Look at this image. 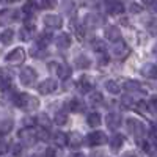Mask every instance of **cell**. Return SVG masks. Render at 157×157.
Masks as SVG:
<instances>
[{
	"mask_svg": "<svg viewBox=\"0 0 157 157\" xmlns=\"http://www.w3.org/2000/svg\"><path fill=\"white\" fill-rule=\"evenodd\" d=\"M86 121H88V126H91V127H98V126L102 123V121H101V115L96 113V112L90 113V115L86 116Z\"/></svg>",
	"mask_w": 157,
	"mask_h": 157,
	"instance_id": "24",
	"label": "cell"
},
{
	"mask_svg": "<svg viewBox=\"0 0 157 157\" xmlns=\"http://www.w3.org/2000/svg\"><path fill=\"white\" fill-rule=\"evenodd\" d=\"M13 126H14V123H13V120H10V118H6V120H3L2 123H0V134L5 135L8 132H11Z\"/></svg>",
	"mask_w": 157,
	"mask_h": 157,
	"instance_id": "29",
	"label": "cell"
},
{
	"mask_svg": "<svg viewBox=\"0 0 157 157\" xmlns=\"http://www.w3.org/2000/svg\"><path fill=\"white\" fill-rule=\"evenodd\" d=\"M13 104H14L16 107L25 110V112H32V110L38 109L39 101L36 98L27 94V93H16L14 94V102H13Z\"/></svg>",
	"mask_w": 157,
	"mask_h": 157,
	"instance_id": "1",
	"label": "cell"
},
{
	"mask_svg": "<svg viewBox=\"0 0 157 157\" xmlns=\"http://www.w3.org/2000/svg\"><path fill=\"white\" fill-rule=\"evenodd\" d=\"M127 129L130 130V134H134V137L137 140H140L141 137H145V132H146L143 123L135 120V118H129V120H127Z\"/></svg>",
	"mask_w": 157,
	"mask_h": 157,
	"instance_id": "3",
	"label": "cell"
},
{
	"mask_svg": "<svg viewBox=\"0 0 157 157\" xmlns=\"http://www.w3.org/2000/svg\"><path fill=\"white\" fill-rule=\"evenodd\" d=\"M19 78H21V83H22L24 86H32V85L36 82V78H38V72H36L33 68L27 66V68H24V69L21 71Z\"/></svg>",
	"mask_w": 157,
	"mask_h": 157,
	"instance_id": "2",
	"label": "cell"
},
{
	"mask_svg": "<svg viewBox=\"0 0 157 157\" xmlns=\"http://www.w3.org/2000/svg\"><path fill=\"white\" fill-rule=\"evenodd\" d=\"M130 11H132V13H140L141 8H140L137 3H132V5H130Z\"/></svg>",
	"mask_w": 157,
	"mask_h": 157,
	"instance_id": "46",
	"label": "cell"
},
{
	"mask_svg": "<svg viewBox=\"0 0 157 157\" xmlns=\"http://www.w3.org/2000/svg\"><path fill=\"white\" fill-rule=\"evenodd\" d=\"M52 41V35L49 33V32H44V33H41L38 36V39H36V44H39L41 47H46L49 43Z\"/></svg>",
	"mask_w": 157,
	"mask_h": 157,
	"instance_id": "30",
	"label": "cell"
},
{
	"mask_svg": "<svg viewBox=\"0 0 157 157\" xmlns=\"http://www.w3.org/2000/svg\"><path fill=\"white\" fill-rule=\"evenodd\" d=\"M55 44L58 49H68L71 46V36L68 33H60L55 38Z\"/></svg>",
	"mask_w": 157,
	"mask_h": 157,
	"instance_id": "15",
	"label": "cell"
},
{
	"mask_svg": "<svg viewBox=\"0 0 157 157\" xmlns=\"http://www.w3.org/2000/svg\"><path fill=\"white\" fill-rule=\"evenodd\" d=\"M22 11H24V14L30 19L35 13H36V3H35V2H27V3L22 6Z\"/></svg>",
	"mask_w": 157,
	"mask_h": 157,
	"instance_id": "25",
	"label": "cell"
},
{
	"mask_svg": "<svg viewBox=\"0 0 157 157\" xmlns=\"http://www.w3.org/2000/svg\"><path fill=\"white\" fill-rule=\"evenodd\" d=\"M152 52H154V54H155V55H157V46H155V47H154V49H152Z\"/></svg>",
	"mask_w": 157,
	"mask_h": 157,
	"instance_id": "52",
	"label": "cell"
},
{
	"mask_svg": "<svg viewBox=\"0 0 157 157\" xmlns=\"http://www.w3.org/2000/svg\"><path fill=\"white\" fill-rule=\"evenodd\" d=\"M3 3H11V2H14V0H2Z\"/></svg>",
	"mask_w": 157,
	"mask_h": 157,
	"instance_id": "51",
	"label": "cell"
},
{
	"mask_svg": "<svg viewBox=\"0 0 157 157\" xmlns=\"http://www.w3.org/2000/svg\"><path fill=\"white\" fill-rule=\"evenodd\" d=\"M10 85H11V75H10L6 71L0 69V91L8 90Z\"/></svg>",
	"mask_w": 157,
	"mask_h": 157,
	"instance_id": "19",
	"label": "cell"
},
{
	"mask_svg": "<svg viewBox=\"0 0 157 157\" xmlns=\"http://www.w3.org/2000/svg\"><path fill=\"white\" fill-rule=\"evenodd\" d=\"M46 154H55V151H54V149H47Z\"/></svg>",
	"mask_w": 157,
	"mask_h": 157,
	"instance_id": "50",
	"label": "cell"
},
{
	"mask_svg": "<svg viewBox=\"0 0 157 157\" xmlns=\"http://www.w3.org/2000/svg\"><path fill=\"white\" fill-rule=\"evenodd\" d=\"M36 123H38V124H41V126H43V127H46V129H47V127L50 126L49 116H47L46 113H41V115H39V116L36 118Z\"/></svg>",
	"mask_w": 157,
	"mask_h": 157,
	"instance_id": "38",
	"label": "cell"
},
{
	"mask_svg": "<svg viewBox=\"0 0 157 157\" xmlns=\"http://www.w3.org/2000/svg\"><path fill=\"white\" fill-rule=\"evenodd\" d=\"M102 101H104V98H102V94L101 93H91L90 94V102H91V105H99V104H102Z\"/></svg>",
	"mask_w": 157,
	"mask_h": 157,
	"instance_id": "37",
	"label": "cell"
},
{
	"mask_svg": "<svg viewBox=\"0 0 157 157\" xmlns=\"http://www.w3.org/2000/svg\"><path fill=\"white\" fill-rule=\"evenodd\" d=\"M91 49H93L94 52H99V54H104L105 49H107V46H105V43H104L102 39H93V41H91Z\"/></svg>",
	"mask_w": 157,
	"mask_h": 157,
	"instance_id": "26",
	"label": "cell"
},
{
	"mask_svg": "<svg viewBox=\"0 0 157 157\" xmlns=\"http://www.w3.org/2000/svg\"><path fill=\"white\" fill-rule=\"evenodd\" d=\"M54 121H55L58 126H64V124H66V121H68V115H66V112H57Z\"/></svg>",
	"mask_w": 157,
	"mask_h": 157,
	"instance_id": "33",
	"label": "cell"
},
{
	"mask_svg": "<svg viewBox=\"0 0 157 157\" xmlns=\"http://www.w3.org/2000/svg\"><path fill=\"white\" fill-rule=\"evenodd\" d=\"M33 32H35V24L33 22H27L19 30V38L22 39V41H29V39H32V36H33Z\"/></svg>",
	"mask_w": 157,
	"mask_h": 157,
	"instance_id": "11",
	"label": "cell"
},
{
	"mask_svg": "<svg viewBox=\"0 0 157 157\" xmlns=\"http://www.w3.org/2000/svg\"><path fill=\"white\" fill-rule=\"evenodd\" d=\"M141 74L148 78H154V77H157V66L152 63H146L145 66L141 68Z\"/></svg>",
	"mask_w": 157,
	"mask_h": 157,
	"instance_id": "17",
	"label": "cell"
},
{
	"mask_svg": "<svg viewBox=\"0 0 157 157\" xmlns=\"http://www.w3.org/2000/svg\"><path fill=\"white\" fill-rule=\"evenodd\" d=\"M43 22H44V25H46L47 29H60L61 25H63L61 17L57 16V14H47V16H44Z\"/></svg>",
	"mask_w": 157,
	"mask_h": 157,
	"instance_id": "9",
	"label": "cell"
},
{
	"mask_svg": "<svg viewBox=\"0 0 157 157\" xmlns=\"http://www.w3.org/2000/svg\"><path fill=\"white\" fill-rule=\"evenodd\" d=\"M105 90L110 94H118L120 93V85H118L115 80H107L105 82Z\"/></svg>",
	"mask_w": 157,
	"mask_h": 157,
	"instance_id": "32",
	"label": "cell"
},
{
	"mask_svg": "<svg viewBox=\"0 0 157 157\" xmlns=\"http://www.w3.org/2000/svg\"><path fill=\"white\" fill-rule=\"evenodd\" d=\"M91 88H93V83L90 82L88 77H82L80 80L77 82V90L80 91V93H90Z\"/></svg>",
	"mask_w": 157,
	"mask_h": 157,
	"instance_id": "18",
	"label": "cell"
},
{
	"mask_svg": "<svg viewBox=\"0 0 157 157\" xmlns=\"http://www.w3.org/2000/svg\"><path fill=\"white\" fill-rule=\"evenodd\" d=\"M82 135L80 134H77V132H72L69 137H68V143H69V146L72 148H78V146H82Z\"/></svg>",
	"mask_w": 157,
	"mask_h": 157,
	"instance_id": "23",
	"label": "cell"
},
{
	"mask_svg": "<svg viewBox=\"0 0 157 157\" xmlns=\"http://www.w3.org/2000/svg\"><path fill=\"white\" fill-rule=\"evenodd\" d=\"M21 152H22V146L17 143V145H14V148H13V154L17 155V154H21Z\"/></svg>",
	"mask_w": 157,
	"mask_h": 157,
	"instance_id": "44",
	"label": "cell"
},
{
	"mask_svg": "<svg viewBox=\"0 0 157 157\" xmlns=\"http://www.w3.org/2000/svg\"><path fill=\"white\" fill-rule=\"evenodd\" d=\"M123 145H124V137H123V135L116 134V135H113V137L110 138V149H112L113 152H118V151L123 148Z\"/></svg>",
	"mask_w": 157,
	"mask_h": 157,
	"instance_id": "16",
	"label": "cell"
},
{
	"mask_svg": "<svg viewBox=\"0 0 157 157\" xmlns=\"http://www.w3.org/2000/svg\"><path fill=\"white\" fill-rule=\"evenodd\" d=\"M154 0H143V3H146V5H149V3H152Z\"/></svg>",
	"mask_w": 157,
	"mask_h": 157,
	"instance_id": "49",
	"label": "cell"
},
{
	"mask_svg": "<svg viewBox=\"0 0 157 157\" xmlns=\"http://www.w3.org/2000/svg\"><path fill=\"white\" fill-rule=\"evenodd\" d=\"M13 38H14V30H11V29H6L2 36H0V41H2L3 44H10L13 41Z\"/></svg>",
	"mask_w": 157,
	"mask_h": 157,
	"instance_id": "31",
	"label": "cell"
},
{
	"mask_svg": "<svg viewBox=\"0 0 157 157\" xmlns=\"http://www.w3.org/2000/svg\"><path fill=\"white\" fill-rule=\"evenodd\" d=\"M105 123H107V127L109 129H112V130L118 129V127L121 126V115L120 113H109Z\"/></svg>",
	"mask_w": 157,
	"mask_h": 157,
	"instance_id": "12",
	"label": "cell"
},
{
	"mask_svg": "<svg viewBox=\"0 0 157 157\" xmlns=\"http://www.w3.org/2000/svg\"><path fill=\"white\" fill-rule=\"evenodd\" d=\"M151 107H152V110L157 113V98H154V99H152V102H151Z\"/></svg>",
	"mask_w": 157,
	"mask_h": 157,
	"instance_id": "48",
	"label": "cell"
},
{
	"mask_svg": "<svg viewBox=\"0 0 157 157\" xmlns=\"http://www.w3.org/2000/svg\"><path fill=\"white\" fill-rule=\"evenodd\" d=\"M68 109L71 112H82L83 110V102L80 99H71L68 102Z\"/></svg>",
	"mask_w": 157,
	"mask_h": 157,
	"instance_id": "28",
	"label": "cell"
},
{
	"mask_svg": "<svg viewBox=\"0 0 157 157\" xmlns=\"http://www.w3.org/2000/svg\"><path fill=\"white\" fill-rule=\"evenodd\" d=\"M38 138L39 140H47L49 138V134H47V130H44V127L38 132Z\"/></svg>",
	"mask_w": 157,
	"mask_h": 157,
	"instance_id": "42",
	"label": "cell"
},
{
	"mask_svg": "<svg viewBox=\"0 0 157 157\" xmlns=\"http://www.w3.org/2000/svg\"><path fill=\"white\" fill-rule=\"evenodd\" d=\"M149 10H151L152 13H157V2H152V3H149Z\"/></svg>",
	"mask_w": 157,
	"mask_h": 157,
	"instance_id": "47",
	"label": "cell"
},
{
	"mask_svg": "<svg viewBox=\"0 0 157 157\" xmlns=\"http://www.w3.org/2000/svg\"><path fill=\"white\" fill-rule=\"evenodd\" d=\"M54 143L57 146H60V148L66 146L68 145V135L63 134V132H55L54 134Z\"/></svg>",
	"mask_w": 157,
	"mask_h": 157,
	"instance_id": "22",
	"label": "cell"
},
{
	"mask_svg": "<svg viewBox=\"0 0 157 157\" xmlns=\"http://www.w3.org/2000/svg\"><path fill=\"white\" fill-rule=\"evenodd\" d=\"M10 151V143L3 138H0V155L2 154H6Z\"/></svg>",
	"mask_w": 157,
	"mask_h": 157,
	"instance_id": "40",
	"label": "cell"
},
{
	"mask_svg": "<svg viewBox=\"0 0 157 157\" xmlns=\"http://www.w3.org/2000/svg\"><path fill=\"white\" fill-rule=\"evenodd\" d=\"M55 71H57V75L61 78V80H66V78L71 77V68L68 66V64L64 63H60V64H55Z\"/></svg>",
	"mask_w": 157,
	"mask_h": 157,
	"instance_id": "13",
	"label": "cell"
},
{
	"mask_svg": "<svg viewBox=\"0 0 157 157\" xmlns=\"http://www.w3.org/2000/svg\"><path fill=\"white\" fill-rule=\"evenodd\" d=\"M24 58H25V52H24V49L17 47V49H13L10 54L5 57V61L10 63V64H21V63L24 61Z\"/></svg>",
	"mask_w": 157,
	"mask_h": 157,
	"instance_id": "6",
	"label": "cell"
},
{
	"mask_svg": "<svg viewBox=\"0 0 157 157\" xmlns=\"http://www.w3.org/2000/svg\"><path fill=\"white\" fill-rule=\"evenodd\" d=\"M124 88L127 90V91H140L141 90V86H140V83L137 82V80H127L126 83H124Z\"/></svg>",
	"mask_w": 157,
	"mask_h": 157,
	"instance_id": "35",
	"label": "cell"
},
{
	"mask_svg": "<svg viewBox=\"0 0 157 157\" xmlns=\"http://www.w3.org/2000/svg\"><path fill=\"white\" fill-rule=\"evenodd\" d=\"M35 123H36L35 118H25V121H24V124H25V126H33Z\"/></svg>",
	"mask_w": 157,
	"mask_h": 157,
	"instance_id": "45",
	"label": "cell"
},
{
	"mask_svg": "<svg viewBox=\"0 0 157 157\" xmlns=\"http://www.w3.org/2000/svg\"><path fill=\"white\" fill-rule=\"evenodd\" d=\"M105 8H107V13H110V14H120V13L124 11V6L121 5V2H115V0L109 2Z\"/></svg>",
	"mask_w": 157,
	"mask_h": 157,
	"instance_id": "20",
	"label": "cell"
},
{
	"mask_svg": "<svg viewBox=\"0 0 157 157\" xmlns=\"http://www.w3.org/2000/svg\"><path fill=\"white\" fill-rule=\"evenodd\" d=\"M75 66L78 69H88L91 66V60L86 55H78L75 57Z\"/></svg>",
	"mask_w": 157,
	"mask_h": 157,
	"instance_id": "21",
	"label": "cell"
},
{
	"mask_svg": "<svg viewBox=\"0 0 157 157\" xmlns=\"http://www.w3.org/2000/svg\"><path fill=\"white\" fill-rule=\"evenodd\" d=\"M83 24L86 25L88 29H98L102 25V17L98 16V14H93V13H90L83 17Z\"/></svg>",
	"mask_w": 157,
	"mask_h": 157,
	"instance_id": "10",
	"label": "cell"
},
{
	"mask_svg": "<svg viewBox=\"0 0 157 157\" xmlns=\"http://www.w3.org/2000/svg\"><path fill=\"white\" fill-rule=\"evenodd\" d=\"M57 86H58V83H57L55 78H46L44 82H41L38 85V91L41 94H50L57 90Z\"/></svg>",
	"mask_w": 157,
	"mask_h": 157,
	"instance_id": "7",
	"label": "cell"
},
{
	"mask_svg": "<svg viewBox=\"0 0 157 157\" xmlns=\"http://www.w3.org/2000/svg\"><path fill=\"white\" fill-rule=\"evenodd\" d=\"M61 5H63V6H61L63 11L66 13V14H69V13L74 11V2H72V0H63Z\"/></svg>",
	"mask_w": 157,
	"mask_h": 157,
	"instance_id": "39",
	"label": "cell"
},
{
	"mask_svg": "<svg viewBox=\"0 0 157 157\" xmlns=\"http://www.w3.org/2000/svg\"><path fill=\"white\" fill-rule=\"evenodd\" d=\"M30 54H32L35 58H44L46 50H44V47H41L39 44H36V47H33V49L30 50Z\"/></svg>",
	"mask_w": 157,
	"mask_h": 157,
	"instance_id": "34",
	"label": "cell"
},
{
	"mask_svg": "<svg viewBox=\"0 0 157 157\" xmlns=\"http://www.w3.org/2000/svg\"><path fill=\"white\" fill-rule=\"evenodd\" d=\"M19 140L24 146H33L39 138H38V132H33L30 129H25V130H21L19 132Z\"/></svg>",
	"mask_w": 157,
	"mask_h": 157,
	"instance_id": "5",
	"label": "cell"
},
{
	"mask_svg": "<svg viewBox=\"0 0 157 157\" xmlns=\"http://www.w3.org/2000/svg\"><path fill=\"white\" fill-rule=\"evenodd\" d=\"M121 104H123L124 109H132V105L135 104V101H134V98L130 96V94H124V96L121 98Z\"/></svg>",
	"mask_w": 157,
	"mask_h": 157,
	"instance_id": "36",
	"label": "cell"
},
{
	"mask_svg": "<svg viewBox=\"0 0 157 157\" xmlns=\"http://www.w3.org/2000/svg\"><path fill=\"white\" fill-rule=\"evenodd\" d=\"M41 5L46 10H52V8L57 6V0H41Z\"/></svg>",
	"mask_w": 157,
	"mask_h": 157,
	"instance_id": "41",
	"label": "cell"
},
{
	"mask_svg": "<svg viewBox=\"0 0 157 157\" xmlns=\"http://www.w3.org/2000/svg\"><path fill=\"white\" fill-rule=\"evenodd\" d=\"M14 16H16V13L11 11V10L0 13V25H5V24L10 22V21H14Z\"/></svg>",
	"mask_w": 157,
	"mask_h": 157,
	"instance_id": "27",
	"label": "cell"
},
{
	"mask_svg": "<svg viewBox=\"0 0 157 157\" xmlns=\"http://www.w3.org/2000/svg\"><path fill=\"white\" fill-rule=\"evenodd\" d=\"M85 141H86L88 146H101V145H104V143L107 141V135L104 132H101V130H96V132L88 134Z\"/></svg>",
	"mask_w": 157,
	"mask_h": 157,
	"instance_id": "4",
	"label": "cell"
},
{
	"mask_svg": "<svg viewBox=\"0 0 157 157\" xmlns=\"http://www.w3.org/2000/svg\"><path fill=\"white\" fill-rule=\"evenodd\" d=\"M105 38L109 39V41H118V39L121 38V32H120V29H116L115 25H109V27H105Z\"/></svg>",
	"mask_w": 157,
	"mask_h": 157,
	"instance_id": "14",
	"label": "cell"
},
{
	"mask_svg": "<svg viewBox=\"0 0 157 157\" xmlns=\"http://www.w3.org/2000/svg\"><path fill=\"white\" fill-rule=\"evenodd\" d=\"M129 52H130V49H129V46L124 41H120V39L115 41V44H113V55L116 58H126L129 55Z\"/></svg>",
	"mask_w": 157,
	"mask_h": 157,
	"instance_id": "8",
	"label": "cell"
},
{
	"mask_svg": "<svg viewBox=\"0 0 157 157\" xmlns=\"http://www.w3.org/2000/svg\"><path fill=\"white\" fill-rule=\"evenodd\" d=\"M151 135H152V138L157 141V123L151 126Z\"/></svg>",
	"mask_w": 157,
	"mask_h": 157,
	"instance_id": "43",
	"label": "cell"
}]
</instances>
